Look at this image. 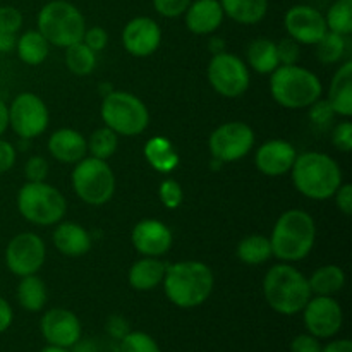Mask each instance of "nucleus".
I'll use <instances>...</instances> for the list:
<instances>
[{"label":"nucleus","instance_id":"7c9ffc66","mask_svg":"<svg viewBox=\"0 0 352 352\" xmlns=\"http://www.w3.org/2000/svg\"><path fill=\"white\" fill-rule=\"evenodd\" d=\"M237 258L246 265H263L272 258L270 239L261 234H251L239 241L236 250Z\"/></svg>","mask_w":352,"mask_h":352},{"label":"nucleus","instance_id":"6e6552de","mask_svg":"<svg viewBox=\"0 0 352 352\" xmlns=\"http://www.w3.org/2000/svg\"><path fill=\"white\" fill-rule=\"evenodd\" d=\"M100 116L117 136H140L150 126V112L141 98L129 91H110L103 96Z\"/></svg>","mask_w":352,"mask_h":352},{"label":"nucleus","instance_id":"a211bd4d","mask_svg":"<svg viewBox=\"0 0 352 352\" xmlns=\"http://www.w3.org/2000/svg\"><path fill=\"white\" fill-rule=\"evenodd\" d=\"M131 243L141 256L160 258L170 251L174 234L167 223L157 219H143L134 226Z\"/></svg>","mask_w":352,"mask_h":352},{"label":"nucleus","instance_id":"4c0bfd02","mask_svg":"<svg viewBox=\"0 0 352 352\" xmlns=\"http://www.w3.org/2000/svg\"><path fill=\"white\" fill-rule=\"evenodd\" d=\"M158 196L160 201L164 203L165 208L175 210L181 206L182 199H184V192H182L181 184L174 179H164L158 186Z\"/></svg>","mask_w":352,"mask_h":352},{"label":"nucleus","instance_id":"ddd939ff","mask_svg":"<svg viewBox=\"0 0 352 352\" xmlns=\"http://www.w3.org/2000/svg\"><path fill=\"white\" fill-rule=\"evenodd\" d=\"M47 258L45 241L34 232H21L6 248V267L16 277L33 275L43 267Z\"/></svg>","mask_w":352,"mask_h":352},{"label":"nucleus","instance_id":"9d476101","mask_svg":"<svg viewBox=\"0 0 352 352\" xmlns=\"http://www.w3.org/2000/svg\"><path fill=\"white\" fill-rule=\"evenodd\" d=\"M206 76L210 86L223 98H239L248 91L251 82L250 67L246 62L227 50L212 55Z\"/></svg>","mask_w":352,"mask_h":352},{"label":"nucleus","instance_id":"c9c22d12","mask_svg":"<svg viewBox=\"0 0 352 352\" xmlns=\"http://www.w3.org/2000/svg\"><path fill=\"white\" fill-rule=\"evenodd\" d=\"M119 352H162V349L150 333L131 330L119 342Z\"/></svg>","mask_w":352,"mask_h":352},{"label":"nucleus","instance_id":"72a5a7b5","mask_svg":"<svg viewBox=\"0 0 352 352\" xmlns=\"http://www.w3.org/2000/svg\"><path fill=\"white\" fill-rule=\"evenodd\" d=\"M86 141H88L89 157L100 158V160H109L119 148V136L107 126L96 129Z\"/></svg>","mask_w":352,"mask_h":352},{"label":"nucleus","instance_id":"4d7b16f0","mask_svg":"<svg viewBox=\"0 0 352 352\" xmlns=\"http://www.w3.org/2000/svg\"><path fill=\"white\" fill-rule=\"evenodd\" d=\"M40 352H71L69 349H65V347H57V346H47L43 347Z\"/></svg>","mask_w":352,"mask_h":352},{"label":"nucleus","instance_id":"8fccbe9b","mask_svg":"<svg viewBox=\"0 0 352 352\" xmlns=\"http://www.w3.org/2000/svg\"><path fill=\"white\" fill-rule=\"evenodd\" d=\"M16 148L9 143V141L0 138V174H6L16 164Z\"/></svg>","mask_w":352,"mask_h":352},{"label":"nucleus","instance_id":"f257e3e1","mask_svg":"<svg viewBox=\"0 0 352 352\" xmlns=\"http://www.w3.org/2000/svg\"><path fill=\"white\" fill-rule=\"evenodd\" d=\"M162 285L172 305L181 309H192L212 296L215 275L212 268L201 261H177L167 265Z\"/></svg>","mask_w":352,"mask_h":352},{"label":"nucleus","instance_id":"49530a36","mask_svg":"<svg viewBox=\"0 0 352 352\" xmlns=\"http://www.w3.org/2000/svg\"><path fill=\"white\" fill-rule=\"evenodd\" d=\"M129 332H131L129 322H127L122 315L109 316V320H107L105 323V336H109L110 339L120 342V340H122Z\"/></svg>","mask_w":352,"mask_h":352},{"label":"nucleus","instance_id":"13d9d810","mask_svg":"<svg viewBox=\"0 0 352 352\" xmlns=\"http://www.w3.org/2000/svg\"><path fill=\"white\" fill-rule=\"evenodd\" d=\"M301 2H306V0H301Z\"/></svg>","mask_w":352,"mask_h":352},{"label":"nucleus","instance_id":"9b49d317","mask_svg":"<svg viewBox=\"0 0 352 352\" xmlns=\"http://www.w3.org/2000/svg\"><path fill=\"white\" fill-rule=\"evenodd\" d=\"M254 146V131L241 120L220 124L208 138V150L213 160L232 164L246 157Z\"/></svg>","mask_w":352,"mask_h":352},{"label":"nucleus","instance_id":"0eeeda50","mask_svg":"<svg viewBox=\"0 0 352 352\" xmlns=\"http://www.w3.org/2000/svg\"><path fill=\"white\" fill-rule=\"evenodd\" d=\"M21 217L33 226L48 227L62 222L67 212V201L60 189L48 182H30L21 186L16 198Z\"/></svg>","mask_w":352,"mask_h":352},{"label":"nucleus","instance_id":"6e6d98bb","mask_svg":"<svg viewBox=\"0 0 352 352\" xmlns=\"http://www.w3.org/2000/svg\"><path fill=\"white\" fill-rule=\"evenodd\" d=\"M208 48L213 55L220 54V52H226V41H223L220 36H213V38H210Z\"/></svg>","mask_w":352,"mask_h":352},{"label":"nucleus","instance_id":"f3484780","mask_svg":"<svg viewBox=\"0 0 352 352\" xmlns=\"http://www.w3.org/2000/svg\"><path fill=\"white\" fill-rule=\"evenodd\" d=\"M162 43V28L148 16L133 17L122 30L124 50L133 57H150Z\"/></svg>","mask_w":352,"mask_h":352},{"label":"nucleus","instance_id":"cd10ccee","mask_svg":"<svg viewBox=\"0 0 352 352\" xmlns=\"http://www.w3.org/2000/svg\"><path fill=\"white\" fill-rule=\"evenodd\" d=\"M21 62L26 65H41L47 60L50 54V43L45 40L43 34L38 30L24 31L23 34H17L16 50Z\"/></svg>","mask_w":352,"mask_h":352},{"label":"nucleus","instance_id":"1a4fd4ad","mask_svg":"<svg viewBox=\"0 0 352 352\" xmlns=\"http://www.w3.org/2000/svg\"><path fill=\"white\" fill-rule=\"evenodd\" d=\"M71 184L78 198L91 206H103L113 198L116 174L107 160L85 157L74 165Z\"/></svg>","mask_w":352,"mask_h":352},{"label":"nucleus","instance_id":"c03bdc74","mask_svg":"<svg viewBox=\"0 0 352 352\" xmlns=\"http://www.w3.org/2000/svg\"><path fill=\"white\" fill-rule=\"evenodd\" d=\"M299 43L294 41L292 38H284L277 43V55L280 65H292L298 64L299 60Z\"/></svg>","mask_w":352,"mask_h":352},{"label":"nucleus","instance_id":"412c9836","mask_svg":"<svg viewBox=\"0 0 352 352\" xmlns=\"http://www.w3.org/2000/svg\"><path fill=\"white\" fill-rule=\"evenodd\" d=\"M222 6L219 0H192L184 12L186 28L192 34H213L223 23Z\"/></svg>","mask_w":352,"mask_h":352},{"label":"nucleus","instance_id":"4468645a","mask_svg":"<svg viewBox=\"0 0 352 352\" xmlns=\"http://www.w3.org/2000/svg\"><path fill=\"white\" fill-rule=\"evenodd\" d=\"M306 332L316 339H332L344 325V311L333 296H311L302 308Z\"/></svg>","mask_w":352,"mask_h":352},{"label":"nucleus","instance_id":"c756f323","mask_svg":"<svg viewBox=\"0 0 352 352\" xmlns=\"http://www.w3.org/2000/svg\"><path fill=\"white\" fill-rule=\"evenodd\" d=\"M313 296H336L346 285V274L337 265H323L308 278Z\"/></svg>","mask_w":352,"mask_h":352},{"label":"nucleus","instance_id":"bb28decb","mask_svg":"<svg viewBox=\"0 0 352 352\" xmlns=\"http://www.w3.org/2000/svg\"><path fill=\"white\" fill-rule=\"evenodd\" d=\"M248 65L258 74H272L280 65L277 55V43L270 38H256L248 45Z\"/></svg>","mask_w":352,"mask_h":352},{"label":"nucleus","instance_id":"f03ea898","mask_svg":"<svg viewBox=\"0 0 352 352\" xmlns=\"http://www.w3.org/2000/svg\"><path fill=\"white\" fill-rule=\"evenodd\" d=\"M291 179L298 192L315 201L333 198L342 184V168L330 155L305 151L298 155L291 168Z\"/></svg>","mask_w":352,"mask_h":352},{"label":"nucleus","instance_id":"f8f14e48","mask_svg":"<svg viewBox=\"0 0 352 352\" xmlns=\"http://www.w3.org/2000/svg\"><path fill=\"white\" fill-rule=\"evenodd\" d=\"M50 112L34 93H19L9 105V127L21 140H33L47 131Z\"/></svg>","mask_w":352,"mask_h":352},{"label":"nucleus","instance_id":"473e14b6","mask_svg":"<svg viewBox=\"0 0 352 352\" xmlns=\"http://www.w3.org/2000/svg\"><path fill=\"white\" fill-rule=\"evenodd\" d=\"M316 57L322 64H337L347 52V36L333 31H327L325 36L315 45Z\"/></svg>","mask_w":352,"mask_h":352},{"label":"nucleus","instance_id":"2f4dec72","mask_svg":"<svg viewBox=\"0 0 352 352\" xmlns=\"http://www.w3.org/2000/svg\"><path fill=\"white\" fill-rule=\"evenodd\" d=\"M65 65L69 71L76 76H88L96 67V54L89 47H86L82 41L74 45H69L65 48L64 55Z\"/></svg>","mask_w":352,"mask_h":352},{"label":"nucleus","instance_id":"a18cd8bd","mask_svg":"<svg viewBox=\"0 0 352 352\" xmlns=\"http://www.w3.org/2000/svg\"><path fill=\"white\" fill-rule=\"evenodd\" d=\"M81 41L86 47L91 48L95 54H98V52H102L103 48L107 47V43H109V33H107L102 26L86 28Z\"/></svg>","mask_w":352,"mask_h":352},{"label":"nucleus","instance_id":"b1692460","mask_svg":"<svg viewBox=\"0 0 352 352\" xmlns=\"http://www.w3.org/2000/svg\"><path fill=\"white\" fill-rule=\"evenodd\" d=\"M327 100L336 116L346 119L352 116V60H346L336 71Z\"/></svg>","mask_w":352,"mask_h":352},{"label":"nucleus","instance_id":"79ce46f5","mask_svg":"<svg viewBox=\"0 0 352 352\" xmlns=\"http://www.w3.org/2000/svg\"><path fill=\"white\" fill-rule=\"evenodd\" d=\"M309 109V119H311L313 124L316 126H325V124H330L336 117V112L330 107L329 100H322L318 98L315 103L308 107Z\"/></svg>","mask_w":352,"mask_h":352},{"label":"nucleus","instance_id":"f704fd0d","mask_svg":"<svg viewBox=\"0 0 352 352\" xmlns=\"http://www.w3.org/2000/svg\"><path fill=\"white\" fill-rule=\"evenodd\" d=\"M329 31L349 36L352 33V0H336L325 16Z\"/></svg>","mask_w":352,"mask_h":352},{"label":"nucleus","instance_id":"864d4df0","mask_svg":"<svg viewBox=\"0 0 352 352\" xmlns=\"http://www.w3.org/2000/svg\"><path fill=\"white\" fill-rule=\"evenodd\" d=\"M17 34L12 33H0V54H9L16 50Z\"/></svg>","mask_w":352,"mask_h":352},{"label":"nucleus","instance_id":"e433bc0d","mask_svg":"<svg viewBox=\"0 0 352 352\" xmlns=\"http://www.w3.org/2000/svg\"><path fill=\"white\" fill-rule=\"evenodd\" d=\"M71 352H119V342L109 336H93L79 339L69 349Z\"/></svg>","mask_w":352,"mask_h":352},{"label":"nucleus","instance_id":"a878e982","mask_svg":"<svg viewBox=\"0 0 352 352\" xmlns=\"http://www.w3.org/2000/svg\"><path fill=\"white\" fill-rule=\"evenodd\" d=\"M219 2L229 19L244 26L261 23L268 12V0H219Z\"/></svg>","mask_w":352,"mask_h":352},{"label":"nucleus","instance_id":"5701e85b","mask_svg":"<svg viewBox=\"0 0 352 352\" xmlns=\"http://www.w3.org/2000/svg\"><path fill=\"white\" fill-rule=\"evenodd\" d=\"M165 270H167V263L160 258L143 256L131 265L127 272V282L134 291H153L158 285H162Z\"/></svg>","mask_w":352,"mask_h":352},{"label":"nucleus","instance_id":"7ed1b4c3","mask_svg":"<svg viewBox=\"0 0 352 352\" xmlns=\"http://www.w3.org/2000/svg\"><path fill=\"white\" fill-rule=\"evenodd\" d=\"M270 239L272 256L282 263L302 261L316 241V223L308 212L299 208L287 210L275 222Z\"/></svg>","mask_w":352,"mask_h":352},{"label":"nucleus","instance_id":"5fc2aeb1","mask_svg":"<svg viewBox=\"0 0 352 352\" xmlns=\"http://www.w3.org/2000/svg\"><path fill=\"white\" fill-rule=\"evenodd\" d=\"M9 129V105L0 100V138Z\"/></svg>","mask_w":352,"mask_h":352},{"label":"nucleus","instance_id":"2eb2a0df","mask_svg":"<svg viewBox=\"0 0 352 352\" xmlns=\"http://www.w3.org/2000/svg\"><path fill=\"white\" fill-rule=\"evenodd\" d=\"M284 28L289 38L299 45H316L329 31L325 16L306 3H298L285 12Z\"/></svg>","mask_w":352,"mask_h":352},{"label":"nucleus","instance_id":"37998d69","mask_svg":"<svg viewBox=\"0 0 352 352\" xmlns=\"http://www.w3.org/2000/svg\"><path fill=\"white\" fill-rule=\"evenodd\" d=\"M332 143L337 150L349 153L352 150V124L349 120L337 124L332 131Z\"/></svg>","mask_w":352,"mask_h":352},{"label":"nucleus","instance_id":"39448f33","mask_svg":"<svg viewBox=\"0 0 352 352\" xmlns=\"http://www.w3.org/2000/svg\"><path fill=\"white\" fill-rule=\"evenodd\" d=\"M323 86L318 76L302 65H278L270 74V95L287 110L308 109L322 98Z\"/></svg>","mask_w":352,"mask_h":352},{"label":"nucleus","instance_id":"603ef678","mask_svg":"<svg viewBox=\"0 0 352 352\" xmlns=\"http://www.w3.org/2000/svg\"><path fill=\"white\" fill-rule=\"evenodd\" d=\"M322 352H352V342L349 339L330 340L329 344L322 346Z\"/></svg>","mask_w":352,"mask_h":352},{"label":"nucleus","instance_id":"6ab92c4d","mask_svg":"<svg viewBox=\"0 0 352 352\" xmlns=\"http://www.w3.org/2000/svg\"><path fill=\"white\" fill-rule=\"evenodd\" d=\"M298 150L285 140H270L260 144L254 155V165L258 170L268 177H280L291 172Z\"/></svg>","mask_w":352,"mask_h":352},{"label":"nucleus","instance_id":"423d86ee","mask_svg":"<svg viewBox=\"0 0 352 352\" xmlns=\"http://www.w3.org/2000/svg\"><path fill=\"white\" fill-rule=\"evenodd\" d=\"M36 30L50 45L67 48L82 40L86 19L74 3L67 0H50L38 12Z\"/></svg>","mask_w":352,"mask_h":352},{"label":"nucleus","instance_id":"de8ad7c7","mask_svg":"<svg viewBox=\"0 0 352 352\" xmlns=\"http://www.w3.org/2000/svg\"><path fill=\"white\" fill-rule=\"evenodd\" d=\"M291 352H322V342L311 333H299L292 339Z\"/></svg>","mask_w":352,"mask_h":352},{"label":"nucleus","instance_id":"ea45409f","mask_svg":"<svg viewBox=\"0 0 352 352\" xmlns=\"http://www.w3.org/2000/svg\"><path fill=\"white\" fill-rule=\"evenodd\" d=\"M192 0H153V9L162 17L174 19V17L184 16Z\"/></svg>","mask_w":352,"mask_h":352},{"label":"nucleus","instance_id":"20e7f679","mask_svg":"<svg viewBox=\"0 0 352 352\" xmlns=\"http://www.w3.org/2000/svg\"><path fill=\"white\" fill-rule=\"evenodd\" d=\"M263 296L275 313L294 316L302 311L311 298L308 277L292 263H277L265 274Z\"/></svg>","mask_w":352,"mask_h":352},{"label":"nucleus","instance_id":"58836bf2","mask_svg":"<svg viewBox=\"0 0 352 352\" xmlns=\"http://www.w3.org/2000/svg\"><path fill=\"white\" fill-rule=\"evenodd\" d=\"M23 12L14 6L0 7V33L17 34L23 28Z\"/></svg>","mask_w":352,"mask_h":352},{"label":"nucleus","instance_id":"09e8293b","mask_svg":"<svg viewBox=\"0 0 352 352\" xmlns=\"http://www.w3.org/2000/svg\"><path fill=\"white\" fill-rule=\"evenodd\" d=\"M336 205L346 217L352 215V186L349 182H342L333 195Z\"/></svg>","mask_w":352,"mask_h":352},{"label":"nucleus","instance_id":"a19ab883","mask_svg":"<svg viewBox=\"0 0 352 352\" xmlns=\"http://www.w3.org/2000/svg\"><path fill=\"white\" fill-rule=\"evenodd\" d=\"M48 170H50V165H48V160L45 157H40V155H34L24 165V174H26V179L30 182H41L47 179Z\"/></svg>","mask_w":352,"mask_h":352},{"label":"nucleus","instance_id":"dca6fc26","mask_svg":"<svg viewBox=\"0 0 352 352\" xmlns=\"http://www.w3.org/2000/svg\"><path fill=\"white\" fill-rule=\"evenodd\" d=\"M40 330L48 346L71 349L82 337V327L78 315L71 309L52 308L40 320Z\"/></svg>","mask_w":352,"mask_h":352},{"label":"nucleus","instance_id":"4be33fe9","mask_svg":"<svg viewBox=\"0 0 352 352\" xmlns=\"http://www.w3.org/2000/svg\"><path fill=\"white\" fill-rule=\"evenodd\" d=\"M52 241L58 253L69 258L85 256L86 253H89L93 244L88 230L76 222H58Z\"/></svg>","mask_w":352,"mask_h":352},{"label":"nucleus","instance_id":"c85d7f7f","mask_svg":"<svg viewBox=\"0 0 352 352\" xmlns=\"http://www.w3.org/2000/svg\"><path fill=\"white\" fill-rule=\"evenodd\" d=\"M16 296L21 308L26 309V311L30 313H38L47 306V284H45L43 278L38 277L36 274L21 277L19 284H17Z\"/></svg>","mask_w":352,"mask_h":352},{"label":"nucleus","instance_id":"3c124183","mask_svg":"<svg viewBox=\"0 0 352 352\" xmlns=\"http://www.w3.org/2000/svg\"><path fill=\"white\" fill-rule=\"evenodd\" d=\"M14 322V311H12V306L9 305L7 299H3L0 296V333L7 332L10 329Z\"/></svg>","mask_w":352,"mask_h":352},{"label":"nucleus","instance_id":"393cba45","mask_svg":"<svg viewBox=\"0 0 352 352\" xmlns=\"http://www.w3.org/2000/svg\"><path fill=\"white\" fill-rule=\"evenodd\" d=\"M144 158L160 174H170L179 167V153L165 136H153L144 144Z\"/></svg>","mask_w":352,"mask_h":352},{"label":"nucleus","instance_id":"aec40b11","mask_svg":"<svg viewBox=\"0 0 352 352\" xmlns=\"http://www.w3.org/2000/svg\"><path fill=\"white\" fill-rule=\"evenodd\" d=\"M48 153L60 164L76 165L88 153V141L79 131L62 127L48 138Z\"/></svg>","mask_w":352,"mask_h":352}]
</instances>
